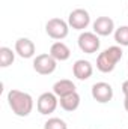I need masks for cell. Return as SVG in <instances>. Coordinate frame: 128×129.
I'll return each instance as SVG.
<instances>
[{
    "label": "cell",
    "mask_w": 128,
    "mask_h": 129,
    "mask_svg": "<svg viewBox=\"0 0 128 129\" xmlns=\"http://www.w3.org/2000/svg\"><path fill=\"white\" fill-rule=\"evenodd\" d=\"M92 98L99 104H107L113 99V87L104 81L95 83L92 86Z\"/></svg>",
    "instance_id": "8"
},
{
    "label": "cell",
    "mask_w": 128,
    "mask_h": 129,
    "mask_svg": "<svg viewBox=\"0 0 128 129\" xmlns=\"http://www.w3.org/2000/svg\"><path fill=\"white\" fill-rule=\"evenodd\" d=\"M89 23H91V15L86 9L78 8L68 15V24L74 30H84L89 26Z\"/></svg>",
    "instance_id": "7"
},
{
    "label": "cell",
    "mask_w": 128,
    "mask_h": 129,
    "mask_svg": "<svg viewBox=\"0 0 128 129\" xmlns=\"http://www.w3.org/2000/svg\"><path fill=\"white\" fill-rule=\"evenodd\" d=\"M77 42H78V48L83 53H86V54H94V53H96L99 50V45H101L98 35L94 32H83L78 36V41Z\"/></svg>",
    "instance_id": "5"
},
{
    "label": "cell",
    "mask_w": 128,
    "mask_h": 129,
    "mask_svg": "<svg viewBox=\"0 0 128 129\" xmlns=\"http://www.w3.org/2000/svg\"><path fill=\"white\" fill-rule=\"evenodd\" d=\"M72 74H74V77H75L77 80H80V81L89 80V78L92 77V74H94V66H92V63H91L89 60L80 59V60H77V62L74 63V66H72Z\"/></svg>",
    "instance_id": "9"
},
{
    "label": "cell",
    "mask_w": 128,
    "mask_h": 129,
    "mask_svg": "<svg viewBox=\"0 0 128 129\" xmlns=\"http://www.w3.org/2000/svg\"><path fill=\"white\" fill-rule=\"evenodd\" d=\"M57 105H59V99H57V96L54 93H51V92L42 93L41 96L38 98V101H36V108L44 116H48V114L54 113L56 108H57Z\"/></svg>",
    "instance_id": "6"
},
{
    "label": "cell",
    "mask_w": 128,
    "mask_h": 129,
    "mask_svg": "<svg viewBox=\"0 0 128 129\" xmlns=\"http://www.w3.org/2000/svg\"><path fill=\"white\" fill-rule=\"evenodd\" d=\"M122 93L125 95V98H128V80L124 81V84H122Z\"/></svg>",
    "instance_id": "18"
},
{
    "label": "cell",
    "mask_w": 128,
    "mask_h": 129,
    "mask_svg": "<svg viewBox=\"0 0 128 129\" xmlns=\"http://www.w3.org/2000/svg\"><path fill=\"white\" fill-rule=\"evenodd\" d=\"M115 30V21L110 17H98L94 21V33L98 36H110Z\"/></svg>",
    "instance_id": "10"
},
{
    "label": "cell",
    "mask_w": 128,
    "mask_h": 129,
    "mask_svg": "<svg viewBox=\"0 0 128 129\" xmlns=\"http://www.w3.org/2000/svg\"><path fill=\"white\" fill-rule=\"evenodd\" d=\"M36 47L29 38H20L15 42V53L21 57V59H32L35 56Z\"/></svg>",
    "instance_id": "11"
},
{
    "label": "cell",
    "mask_w": 128,
    "mask_h": 129,
    "mask_svg": "<svg viewBox=\"0 0 128 129\" xmlns=\"http://www.w3.org/2000/svg\"><path fill=\"white\" fill-rule=\"evenodd\" d=\"M59 105H60L62 110L72 113V111H75L80 107V95L77 92H74L71 95H66V96L60 98L59 99Z\"/></svg>",
    "instance_id": "14"
},
{
    "label": "cell",
    "mask_w": 128,
    "mask_h": 129,
    "mask_svg": "<svg viewBox=\"0 0 128 129\" xmlns=\"http://www.w3.org/2000/svg\"><path fill=\"white\" fill-rule=\"evenodd\" d=\"M14 60H15V53L9 47H2L0 48V66L8 68L14 63Z\"/></svg>",
    "instance_id": "15"
},
{
    "label": "cell",
    "mask_w": 128,
    "mask_h": 129,
    "mask_svg": "<svg viewBox=\"0 0 128 129\" xmlns=\"http://www.w3.org/2000/svg\"><path fill=\"white\" fill-rule=\"evenodd\" d=\"M115 41L121 47H128V26H121L115 30Z\"/></svg>",
    "instance_id": "16"
},
{
    "label": "cell",
    "mask_w": 128,
    "mask_h": 129,
    "mask_svg": "<svg viewBox=\"0 0 128 129\" xmlns=\"http://www.w3.org/2000/svg\"><path fill=\"white\" fill-rule=\"evenodd\" d=\"M8 104L12 113L18 117H27L33 110V98L21 90L12 89L8 93Z\"/></svg>",
    "instance_id": "1"
},
{
    "label": "cell",
    "mask_w": 128,
    "mask_h": 129,
    "mask_svg": "<svg viewBox=\"0 0 128 129\" xmlns=\"http://www.w3.org/2000/svg\"><path fill=\"white\" fill-rule=\"evenodd\" d=\"M44 129H68V125L59 117H51L44 123Z\"/></svg>",
    "instance_id": "17"
},
{
    "label": "cell",
    "mask_w": 128,
    "mask_h": 129,
    "mask_svg": "<svg viewBox=\"0 0 128 129\" xmlns=\"http://www.w3.org/2000/svg\"><path fill=\"white\" fill-rule=\"evenodd\" d=\"M124 108L127 110V113H128V98H125V101H124Z\"/></svg>",
    "instance_id": "19"
},
{
    "label": "cell",
    "mask_w": 128,
    "mask_h": 129,
    "mask_svg": "<svg viewBox=\"0 0 128 129\" xmlns=\"http://www.w3.org/2000/svg\"><path fill=\"white\" fill-rule=\"evenodd\" d=\"M122 56H124V51H122L121 47H118V45L109 47L107 50L99 53V56L96 59V69L102 74L112 72L116 68L118 62L122 59Z\"/></svg>",
    "instance_id": "2"
},
{
    "label": "cell",
    "mask_w": 128,
    "mask_h": 129,
    "mask_svg": "<svg viewBox=\"0 0 128 129\" xmlns=\"http://www.w3.org/2000/svg\"><path fill=\"white\" fill-rule=\"evenodd\" d=\"M57 60L48 53V54H39L33 59V69L41 75H50L56 71Z\"/></svg>",
    "instance_id": "4"
},
{
    "label": "cell",
    "mask_w": 128,
    "mask_h": 129,
    "mask_svg": "<svg viewBox=\"0 0 128 129\" xmlns=\"http://www.w3.org/2000/svg\"><path fill=\"white\" fill-rule=\"evenodd\" d=\"M50 54H51L57 62H65V60L69 59V56H71V50L68 48L66 44L60 42V41H57V42H54V44L51 45V48H50Z\"/></svg>",
    "instance_id": "13"
},
{
    "label": "cell",
    "mask_w": 128,
    "mask_h": 129,
    "mask_svg": "<svg viewBox=\"0 0 128 129\" xmlns=\"http://www.w3.org/2000/svg\"><path fill=\"white\" fill-rule=\"evenodd\" d=\"M75 89H77V87H75V84H74L71 80H59V81L54 83V86H53V93L57 98H63V96H66V95H71V93L77 92Z\"/></svg>",
    "instance_id": "12"
},
{
    "label": "cell",
    "mask_w": 128,
    "mask_h": 129,
    "mask_svg": "<svg viewBox=\"0 0 128 129\" xmlns=\"http://www.w3.org/2000/svg\"><path fill=\"white\" fill-rule=\"evenodd\" d=\"M45 32L51 39L62 41L69 33V24L66 21H63L62 18H51L45 24Z\"/></svg>",
    "instance_id": "3"
}]
</instances>
